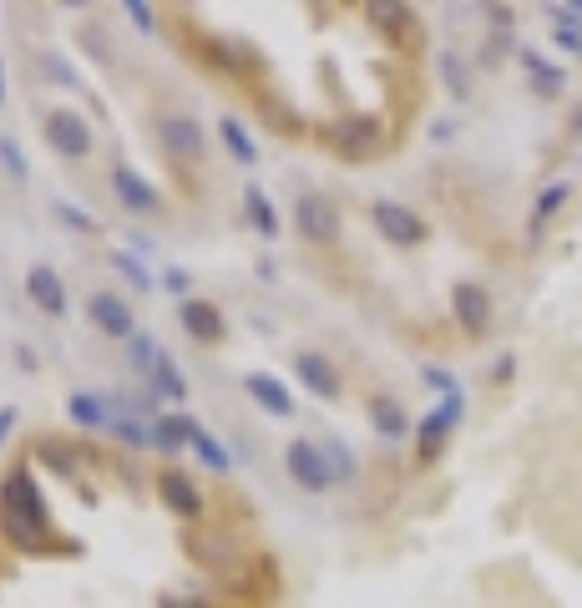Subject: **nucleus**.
<instances>
[{"instance_id": "nucleus-1", "label": "nucleus", "mask_w": 582, "mask_h": 608, "mask_svg": "<svg viewBox=\"0 0 582 608\" xmlns=\"http://www.w3.org/2000/svg\"><path fill=\"white\" fill-rule=\"evenodd\" d=\"M0 532H6L21 553L46 548V538H51V512H46V497L31 482V472H11L6 482H0Z\"/></svg>"}, {"instance_id": "nucleus-2", "label": "nucleus", "mask_w": 582, "mask_h": 608, "mask_svg": "<svg viewBox=\"0 0 582 608\" xmlns=\"http://www.w3.org/2000/svg\"><path fill=\"white\" fill-rule=\"evenodd\" d=\"M294 223H299V234L309 244H335L340 239V213H335V203H329L324 193H299Z\"/></svg>"}, {"instance_id": "nucleus-3", "label": "nucleus", "mask_w": 582, "mask_h": 608, "mask_svg": "<svg viewBox=\"0 0 582 608\" xmlns=\"http://www.w3.org/2000/svg\"><path fill=\"white\" fill-rule=\"evenodd\" d=\"M284 467H289V477H294L304 492H324V487H335V472H329V462H324V446H314V441H289Z\"/></svg>"}, {"instance_id": "nucleus-4", "label": "nucleus", "mask_w": 582, "mask_h": 608, "mask_svg": "<svg viewBox=\"0 0 582 608\" xmlns=\"http://www.w3.org/2000/svg\"><path fill=\"white\" fill-rule=\"evenodd\" d=\"M157 142L168 147L178 163H198L203 152H208V142H203V127H198L193 117H178V112L157 117Z\"/></svg>"}, {"instance_id": "nucleus-5", "label": "nucleus", "mask_w": 582, "mask_h": 608, "mask_svg": "<svg viewBox=\"0 0 582 608\" xmlns=\"http://www.w3.org/2000/svg\"><path fill=\"white\" fill-rule=\"evenodd\" d=\"M370 218H375V228H380V234H385L390 244H400V249H415V244L426 239V223L415 218L405 203H390V198H380V203L370 208Z\"/></svg>"}, {"instance_id": "nucleus-6", "label": "nucleus", "mask_w": 582, "mask_h": 608, "mask_svg": "<svg viewBox=\"0 0 582 608\" xmlns=\"http://www.w3.org/2000/svg\"><path fill=\"white\" fill-rule=\"evenodd\" d=\"M451 310H456V325L466 330V335H486L491 330V299H486V289L481 284H471V279H461L456 289H451Z\"/></svg>"}, {"instance_id": "nucleus-7", "label": "nucleus", "mask_w": 582, "mask_h": 608, "mask_svg": "<svg viewBox=\"0 0 582 608\" xmlns=\"http://www.w3.org/2000/svg\"><path fill=\"white\" fill-rule=\"evenodd\" d=\"M46 142L56 152H66V158H87L92 152V127L81 122L76 112H51L46 117Z\"/></svg>"}, {"instance_id": "nucleus-8", "label": "nucleus", "mask_w": 582, "mask_h": 608, "mask_svg": "<svg viewBox=\"0 0 582 608\" xmlns=\"http://www.w3.org/2000/svg\"><path fill=\"white\" fill-rule=\"evenodd\" d=\"M157 497H162V507L178 512V517H198V512H203V492H198V487H193V477H188V472H178V467L157 472Z\"/></svg>"}, {"instance_id": "nucleus-9", "label": "nucleus", "mask_w": 582, "mask_h": 608, "mask_svg": "<svg viewBox=\"0 0 582 608\" xmlns=\"http://www.w3.org/2000/svg\"><path fill=\"white\" fill-rule=\"evenodd\" d=\"M178 320H183V330L198 345H218L223 340V315H218V304H208V299H183L178 304Z\"/></svg>"}, {"instance_id": "nucleus-10", "label": "nucleus", "mask_w": 582, "mask_h": 608, "mask_svg": "<svg viewBox=\"0 0 582 608\" xmlns=\"http://www.w3.org/2000/svg\"><path fill=\"white\" fill-rule=\"evenodd\" d=\"M456 421H461V391H456V396H446V406H441V411H431V416L421 421V462H436Z\"/></svg>"}, {"instance_id": "nucleus-11", "label": "nucleus", "mask_w": 582, "mask_h": 608, "mask_svg": "<svg viewBox=\"0 0 582 608\" xmlns=\"http://www.w3.org/2000/svg\"><path fill=\"white\" fill-rule=\"evenodd\" d=\"M26 294H31V304H41L46 315H66V284H61L56 269L31 264V269H26Z\"/></svg>"}, {"instance_id": "nucleus-12", "label": "nucleus", "mask_w": 582, "mask_h": 608, "mask_svg": "<svg viewBox=\"0 0 582 608\" xmlns=\"http://www.w3.org/2000/svg\"><path fill=\"white\" fill-rule=\"evenodd\" d=\"M294 370H299V380H304V386L314 391V396H324V401H335L345 386H340V370L335 365H329L319 350H304L299 360H294Z\"/></svg>"}, {"instance_id": "nucleus-13", "label": "nucleus", "mask_w": 582, "mask_h": 608, "mask_svg": "<svg viewBox=\"0 0 582 608\" xmlns=\"http://www.w3.org/2000/svg\"><path fill=\"white\" fill-rule=\"evenodd\" d=\"M329 142H335L340 152H370L380 142V127L370 117H345V122L329 127Z\"/></svg>"}, {"instance_id": "nucleus-14", "label": "nucleus", "mask_w": 582, "mask_h": 608, "mask_svg": "<svg viewBox=\"0 0 582 608\" xmlns=\"http://www.w3.org/2000/svg\"><path fill=\"white\" fill-rule=\"evenodd\" d=\"M92 320L112 335V340H132V310L117 294H92Z\"/></svg>"}, {"instance_id": "nucleus-15", "label": "nucleus", "mask_w": 582, "mask_h": 608, "mask_svg": "<svg viewBox=\"0 0 582 608\" xmlns=\"http://www.w3.org/2000/svg\"><path fill=\"white\" fill-rule=\"evenodd\" d=\"M112 193L132 208V213H152L157 208V193H152V183L147 178H137L132 168H112Z\"/></svg>"}, {"instance_id": "nucleus-16", "label": "nucleus", "mask_w": 582, "mask_h": 608, "mask_svg": "<svg viewBox=\"0 0 582 608\" xmlns=\"http://www.w3.org/2000/svg\"><path fill=\"white\" fill-rule=\"evenodd\" d=\"M243 386H248V396H254L264 411H274V416H289V411H294V396L279 386V380H274L269 370H254V375L243 380Z\"/></svg>"}, {"instance_id": "nucleus-17", "label": "nucleus", "mask_w": 582, "mask_h": 608, "mask_svg": "<svg viewBox=\"0 0 582 608\" xmlns=\"http://www.w3.org/2000/svg\"><path fill=\"white\" fill-rule=\"evenodd\" d=\"M193 431H198V421H193V416H162V421H152L147 441H152L157 451H178L183 441H193Z\"/></svg>"}, {"instance_id": "nucleus-18", "label": "nucleus", "mask_w": 582, "mask_h": 608, "mask_svg": "<svg viewBox=\"0 0 582 608\" xmlns=\"http://www.w3.org/2000/svg\"><path fill=\"white\" fill-rule=\"evenodd\" d=\"M370 421H375L380 436H405L410 431V416H405V406L395 396H375L370 401Z\"/></svg>"}, {"instance_id": "nucleus-19", "label": "nucleus", "mask_w": 582, "mask_h": 608, "mask_svg": "<svg viewBox=\"0 0 582 608\" xmlns=\"http://www.w3.org/2000/svg\"><path fill=\"white\" fill-rule=\"evenodd\" d=\"M243 208H248V223H254L259 234H274V228H279V213H274V203L264 198V188H259V183H248Z\"/></svg>"}, {"instance_id": "nucleus-20", "label": "nucleus", "mask_w": 582, "mask_h": 608, "mask_svg": "<svg viewBox=\"0 0 582 608\" xmlns=\"http://www.w3.org/2000/svg\"><path fill=\"white\" fill-rule=\"evenodd\" d=\"M522 66L532 71V82H537V92H542V97H557V92H562V71H557V66H547L537 51H522Z\"/></svg>"}, {"instance_id": "nucleus-21", "label": "nucleus", "mask_w": 582, "mask_h": 608, "mask_svg": "<svg viewBox=\"0 0 582 608\" xmlns=\"http://www.w3.org/2000/svg\"><path fill=\"white\" fill-rule=\"evenodd\" d=\"M152 386H157L162 396H173V401H178V396H188V380L178 375V365H173L168 355H157V365H152Z\"/></svg>"}, {"instance_id": "nucleus-22", "label": "nucleus", "mask_w": 582, "mask_h": 608, "mask_svg": "<svg viewBox=\"0 0 582 608\" xmlns=\"http://www.w3.org/2000/svg\"><path fill=\"white\" fill-rule=\"evenodd\" d=\"M218 137L228 142V152H233L238 163H254V158H259V147L248 142V132H243V127H238L233 117H223V122H218Z\"/></svg>"}, {"instance_id": "nucleus-23", "label": "nucleus", "mask_w": 582, "mask_h": 608, "mask_svg": "<svg viewBox=\"0 0 582 608\" xmlns=\"http://www.w3.org/2000/svg\"><path fill=\"white\" fill-rule=\"evenodd\" d=\"M567 193H572L567 183H552V188H542V198H537V213H532V234H542V228H547V218H552V213L567 203Z\"/></svg>"}, {"instance_id": "nucleus-24", "label": "nucleus", "mask_w": 582, "mask_h": 608, "mask_svg": "<svg viewBox=\"0 0 582 608\" xmlns=\"http://www.w3.org/2000/svg\"><path fill=\"white\" fill-rule=\"evenodd\" d=\"M66 411H71V421H76V426H112V421H107V406H102L97 396H71V406H66Z\"/></svg>"}, {"instance_id": "nucleus-25", "label": "nucleus", "mask_w": 582, "mask_h": 608, "mask_svg": "<svg viewBox=\"0 0 582 608\" xmlns=\"http://www.w3.org/2000/svg\"><path fill=\"white\" fill-rule=\"evenodd\" d=\"M203 56H213V66H223V71H248V61H238V46L223 41V36H208L203 41Z\"/></svg>"}, {"instance_id": "nucleus-26", "label": "nucleus", "mask_w": 582, "mask_h": 608, "mask_svg": "<svg viewBox=\"0 0 582 608\" xmlns=\"http://www.w3.org/2000/svg\"><path fill=\"white\" fill-rule=\"evenodd\" d=\"M324 462H329V472H335V482H350L355 477V456H350L345 441H324Z\"/></svg>"}, {"instance_id": "nucleus-27", "label": "nucleus", "mask_w": 582, "mask_h": 608, "mask_svg": "<svg viewBox=\"0 0 582 608\" xmlns=\"http://www.w3.org/2000/svg\"><path fill=\"white\" fill-rule=\"evenodd\" d=\"M193 451L203 456V467H213V472H228V451H223V446H218V441H213L203 426L193 431Z\"/></svg>"}, {"instance_id": "nucleus-28", "label": "nucleus", "mask_w": 582, "mask_h": 608, "mask_svg": "<svg viewBox=\"0 0 582 608\" xmlns=\"http://www.w3.org/2000/svg\"><path fill=\"white\" fill-rule=\"evenodd\" d=\"M112 264H117V269H122V274H127V279H132V284H137V289H152V274H142V269H137V259H132V254H117V259H112Z\"/></svg>"}, {"instance_id": "nucleus-29", "label": "nucleus", "mask_w": 582, "mask_h": 608, "mask_svg": "<svg viewBox=\"0 0 582 608\" xmlns=\"http://www.w3.org/2000/svg\"><path fill=\"white\" fill-rule=\"evenodd\" d=\"M441 71H446L451 92H456V97H466V71H461V61H456V56H441Z\"/></svg>"}, {"instance_id": "nucleus-30", "label": "nucleus", "mask_w": 582, "mask_h": 608, "mask_svg": "<svg viewBox=\"0 0 582 608\" xmlns=\"http://www.w3.org/2000/svg\"><path fill=\"white\" fill-rule=\"evenodd\" d=\"M426 380H431V386H436V391H446V396H456V375H451V370H436V365H431V370H426Z\"/></svg>"}, {"instance_id": "nucleus-31", "label": "nucleus", "mask_w": 582, "mask_h": 608, "mask_svg": "<svg viewBox=\"0 0 582 608\" xmlns=\"http://www.w3.org/2000/svg\"><path fill=\"white\" fill-rule=\"evenodd\" d=\"M112 431H117L122 441H132V446H142V441H147V431H142L137 421H112Z\"/></svg>"}, {"instance_id": "nucleus-32", "label": "nucleus", "mask_w": 582, "mask_h": 608, "mask_svg": "<svg viewBox=\"0 0 582 608\" xmlns=\"http://www.w3.org/2000/svg\"><path fill=\"white\" fill-rule=\"evenodd\" d=\"M557 46H562V51H577V56H582V31H572V26H557Z\"/></svg>"}, {"instance_id": "nucleus-33", "label": "nucleus", "mask_w": 582, "mask_h": 608, "mask_svg": "<svg viewBox=\"0 0 582 608\" xmlns=\"http://www.w3.org/2000/svg\"><path fill=\"white\" fill-rule=\"evenodd\" d=\"M61 218H66L71 228H81V234H87V228H92V218H87V213H81V208H66V203H61Z\"/></svg>"}, {"instance_id": "nucleus-34", "label": "nucleus", "mask_w": 582, "mask_h": 608, "mask_svg": "<svg viewBox=\"0 0 582 608\" xmlns=\"http://www.w3.org/2000/svg\"><path fill=\"white\" fill-rule=\"evenodd\" d=\"M0 158H6V163H11V173H26V168H21V152H16V147H11L6 137H0Z\"/></svg>"}, {"instance_id": "nucleus-35", "label": "nucleus", "mask_w": 582, "mask_h": 608, "mask_svg": "<svg viewBox=\"0 0 582 608\" xmlns=\"http://www.w3.org/2000/svg\"><path fill=\"white\" fill-rule=\"evenodd\" d=\"M127 16H132L137 26H152V11H147V6H137V0H132V6H127Z\"/></svg>"}, {"instance_id": "nucleus-36", "label": "nucleus", "mask_w": 582, "mask_h": 608, "mask_svg": "<svg viewBox=\"0 0 582 608\" xmlns=\"http://www.w3.org/2000/svg\"><path fill=\"white\" fill-rule=\"evenodd\" d=\"M11 426H16V411L6 406V411H0V441H6V436H11Z\"/></svg>"}, {"instance_id": "nucleus-37", "label": "nucleus", "mask_w": 582, "mask_h": 608, "mask_svg": "<svg viewBox=\"0 0 582 608\" xmlns=\"http://www.w3.org/2000/svg\"><path fill=\"white\" fill-rule=\"evenodd\" d=\"M162 608H193V603H178V598H162Z\"/></svg>"}]
</instances>
